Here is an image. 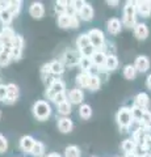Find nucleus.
<instances>
[{"label": "nucleus", "instance_id": "obj_23", "mask_svg": "<svg viewBox=\"0 0 151 157\" xmlns=\"http://www.w3.org/2000/svg\"><path fill=\"white\" fill-rule=\"evenodd\" d=\"M145 136H146L145 130L142 128V127H138V128L134 131L133 139H131V140L135 143V145H142L143 144V140H145Z\"/></svg>", "mask_w": 151, "mask_h": 157}, {"label": "nucleus", "instance_id": "obj_29", "mask_svg": "<svg viewBox=\"0 0 151 157\" xmlns=\"http://www.w3.org/2000/svg\"><path fill=\"white\" fill-rule=\"evenodd\" d=\"M139 126L141 127H150L151 126V111L149 109L143 110V115L139 122Z\"/></svg>", "mask_w": 151, "mask_h": 157}, {"label": "nucleus", "instance_id": "obj_6", "mask_svg": "<svg viewBox=\"0 0 151 157\" xmlns=\"http://www.w3.org/2000/svg\"><path fill=\"white\" fill-rule=\"evenodd\" d=\"M22 50H24V38L20 34H16L12 41V45H11V55L12 59L14 60H18L22 55Z\"/></svg>", "mask_w": 151, "mask_h": 157}, {"label": "nucleus", "instance_id": "obj_42", "mask_svg": "<svg viewBox=\"0 0 151 157\" xmlns=\"http://www.w3.org/2000/svg\"><path fill=\"white\" fill-rule=\"evenodd\" d=\"M51 101L54 102L57 106L61 105V104H63V102H66V101H67V94H66V92H62V93H59V94H57Z\"/></svg>", "mask_w": 151, "mask_h": 157}, {"label": "nucleus", "instance_id": "obj_20", "mask_svg": "<svg viewBox=\"0 0 151 157\" xmlns=\"http://www.w3.org/2000/svg\"><path fill=\"white\" fill-rule=\"evenodd\" d=\"M79 16L81 20H84V21H91V20L93 18V8H92V6L85 4V6L81 8V11L79 12Z\"/></svg>", "mask_w": 151, "mask_h": 157}, {"label": "nucleus", "instance_id": "obj_48", "mask_svg": "<svg viewBox=\"0 0 151 157\" xmlns=\"http://www.w3.org/2000/svg\"><path fill=\"white\" fill-rule=\"evenodd\" d=\"M6 96H7V85L0 84V102L6 100Z\"/></svg>", "mask_w": 151, "mask_h": 157}, {"label": "nucleus", "instance_id": "obj_45", "mask_svg": "<svg viewBox=\"0 0 151 157\" xmlns=\"http://www.w3.org/2000/svg\"><path fill=\"white\" fill-rule=\"evenodd\" d=\"M8 149V140L6 139V136H3L0 134V153H4Z\"/></svg>", "mask_w": 151, "mask_h": 157}, {"label": "nucleus", "instance_id": "obj_15", "mask_svg": "<svg viewBox=\"0 0 151 157\" xmlns=\"http://www.w3.org/2000/svg\"><path fill=\"white\" fill-rule=\"evenodd\" d=\"M12 60L11 55V46L8 47H2L0 48V67H6L8 66Z\"/></svg>", "mask_w": 151, "mask_h": 157}, {"label": "nucleus", "instance_id": "obj_11", "mask_svg": "<svg viewBox=\"0 0 151 157\" xmlns=\"http://www.w3.org/2000/svg\"><path fill=\"white\" fill-rule=\"evenodd\" d=\"M133 66H134V68H135V71H138V72H141V73L147 72L149 68H150V60H149L147 56L139 55L137 59H135V63H134Z\"/></svg>", "mask_w": 151, "mask_h": 157}, {"label": "nucleus", "instance_id": "obj_8", "mask_svg": "<svg viewBox=\"0 0 151 157\" xmlns=\"http://www.w3.org/2000/svg\"><path fill=\"white\" fill-rule=\"evenodd\" d=\"M18 96H20V90H18V86L13 82H9L7 84V96H6V100L3 102L7 105H12L14 104L17 100H18Z\"/></svg>", "mask_w": 151, "mask_h": 157}, {"label": "nucleus", "instance_id": "obj_21", "mask_svg": "<svg viewBox=\"0 0 151 157\" xmlns=\"http://www.w3.org/2000/svg\"><path fill=\"white\" fill-rule=\"evenodd\" d=\"M49 67H50V73H53V75H62L65 72V64L59 60L49 63Z\"/></svg>", "mask_w": 151, "mask_h": 157}, {"label": "nucleus", "instance_id": "obj_40", "mask_svg": "<svg viewBox=\"0 0 151 157\" xmlns=\"http://www.w3.org/2000/svg\"><path fill=\"white\" fill-rule=\"evenodd\" d=\"M58 25L63 29L70 28V16H67V14H61V16L58 17Z\"/></svg>", "mask_w": 151, "mask_h": 157}, {"label": "nucleus", "instance_id": "obj_17", "mask_svg": "<svg viewBox=\"0 0 151 157\" xmlns=\"http://www.w3.org/2000/svg\"><path fill=\"white\" fill-rule=\"evenodd\" d=\"M117 67H118V59H117V56L114 55V54L106 55L105 63H104V70L106 72H109V71H114Z\"/></svg>", "mask_w": 151, "mask_h": 157}, {"label": "nucleus", "instance_id": "obj_2", "mask_svg": "<svg viewBox=\"0 0 151 157\" xmlns=\"http://www.w3.org/2000/svg\"><path fill=\"white\" fill-rule=\"evenodd\" d=\"M117 123L122 130H128L129 127L133 123V118H131V113L129 107H121V109L117 111L116 115Z\"/></svg>", "mask_w": 151, "mask_h": 157}, {"label": "nucleus", "instance_id": "obj_57", "mask_svg": "<svg viewBox=\"0 0 151 157\" xmlns=\"http://www.w3.org/2000/svg\"><path fill=\"white\" fill-rule=\"evenodd\" d=\"M150 157H151V156H150Z\"/></svg>", "mask_w": 151, "mask_h": 157}, {"label": "nucleus", "instance_id": "obj_50", "mask_svg": "<svg viewBox=\"0 0 151 157\" xmlns=\"http://www.w3.org/2000/svg\"><path fill=\"white\" fill-rule=\"evenodd\" d=\"M9 6V2H0V9H7Z\"/></svg>", "mask_w": 151, "mask_h": 157}, {"label": "nucleus", "instance_id": "obj_36", "mask_svg": "<svg viewBox=\"0 0 151 157\" xmlns=\"http://www.w3.org/2000/svg\"><path fill=\"white\" fill-rule=\"evenodd\" d=\"M58 113L62 115H69L71 113V104L69 101H66V102H63V104L58 105Z\"/></svg>", "mask_w": 151, "mask_h": 157}, {"label": "nucleus", "instance_id": "obj_24", "mask_svg": "<svg viewBox=\"0 0 151 157\" xmlns=\"http://www.w3.org/2000/svg\"><path fill=\"white\" fill-rule=\"evenodd\" d=\"M43 152H45V145H43V143H41V141H34V144H33L29 153L33 157H41L43 155Z\"/></svg>", "mask_w": 151, "mask_h": 157}, {"label": "nucleus", "instance_id": "obj_16", "mask_svg": "<svg viewBox=\"0 0 151 157\" xmlns=\"http://www.w3.org/2000/svg\"><path fill=\"white\" fill-rule=\"evenodd\" d=\"M134 105L141 107V109H143V110L147 109L149 105H150V97L147 96V93H143V92L138 93L137 97H135V100H134Z\"/></svg>", "mask_w": 151, "mask_h": 157}, {"label": "nucleus", "instance_id": "obj_12", "mask_svg": "<svg viewBox=\"0 0 151 157\" xmlns=\"http://www.w3.org/2000/svg\"><path fill=\"white\" fill-rule=\"evenodd\" d=\"M92 64L99 67V68H103L104 67V63H105V59H106V54L103 51V50H96L93 54H92V56L89 58Z\"/></svg>", "mask_w": 151, "mask_h": 157}, {"label": "nucleus", "instance_id": "obj_54", "mask_svg": "<svg viewBox=\"0 0 151 157\" xmlns=\"http://www.w3.org/2000/svg\"><path fill=\"white\" fill-rule=\"evenodd\" d=\"M0 119H2V110H0Z\"/></svg>", "mask_w": 151, "mask_h": 157}, {"label": "nucleus", "instance_id": "obj_28", "mask_svg": "<svg viewBox=\"0 0 151 157\" xmlns=\"http://www.w3.org/2000/svg\"><path fill=\"white\" fill-rule=\"evenodd\" d=\"M66 56H67V58L65 59V60H66V63H67L69 66L79 64V60H80V58H81V56H79V55H77L76 52H74V51H69Z\"/></svg>", "mask_w": 151, "mask_h": 157}, {"label": "nucleus", "instance_id": "obj_52", "mask_svg": "<svg viewBox=\"0 0 151 157\" xmlns=\"http://www.w3.org/2000/svg\"><path fill=\"white\" fill-rule=\"evenodd\" d=\"M125 157H137V156H135L134 152H130V153H126Z\"/></svg>", "mask_w": 151, "mask_h": 157}, {"label": "nucleus", "instance_id": "obj_32", "mask_svg": "<svg viewBox=\"0 0 151 157\" xmlns=\"http://www.w3.org/2000/svg\"><path fill=\"white\" fill-rule=\"evenodd\" d=\"M135 75H137V71H135V68H134L133 64L125 66V68H124V76L128 78V80H133V78L135 77Z\"/></svg>", "mask_w": 151, "mask_h": 157}, {"label": "nucleus", "instance_id": "obj_10", "mask_svg": "<svg viewBox=\"0 0 151 157\" xmlns=\"http://www.w3.org/2000/svg\"><path fill=\"white\" fill-rule=\"evenodd\" d=\"M29 14L36 20L42 18L43 14H45V7H43V4L40 2H34L29 7Z\"/></svg>", "mask_w": 151, "mask_h": 157}, {"label": "nucleus", "instance_id": "obj_34", "mask_svg": "<svg viewBox=\"0 0 151 157\" xmlns=\"http://www.w3.org/2000/svg\"><path fill=\"white\" fill-rule=\"evenodd\" d=\"M100 84H101V80H100L99 76H91V77H89L88 88H89L91 92H96V90L100 88Z\"/></svg>", "mask_w": 151, "mask_h": 157}, {"label": "nucleus", "instance_id": "obj_4", "mask_svg": "<svg viewBox=\"0 0 151 157\" xmlns=\"http://www.w3.org/2000/svg\"><path fill=\"white\" fill-rule=\"evenodd\" d=\"M87 36H88V38H89L91 46H93L95 48H100V47L104 46L105 36L100 29H91V30L87 33Z\"/></svg>", "mask_w": 151, "mask_h": 157}, {"label": "nucleus", "instance_id": "obj_18", "mask_svg": "<svg viewBox=\"0 0 151 157\" xmlns=\"http://www.w3.org/2000/svg\"><path fill=\"white\" fill-rule=\"evenodd\" d=\"M72 127H74V124H72V121L70 118H61L59 122H58V128H59V131L63 132V134L71 132Z\"/></svg>", "mask_w": 151, "mask_h": 157}, {"label": "nucleus", "instance_id": "obj_41", "mask_svg": "<svg viewBox=\"0 0 151 157\" xmlns=\"http://www.w3.org/2000/svg\"><path fill=\"white\" fill-rule=\"evenodd\" d=\"M79 51H80V56H83V58H91L92 54L96 51V48L93 46L88 45V46H85L84 48H81V50H79Z\"/></svg>", "mask_w": 151, "mask_h": 157}, {"label": "nucleus", "instance_id": "obj_13", "mask_svg": "<svg viewBox=\"0 0 151 157\" xmlns=\"http://www.w3.org/2000/svg\"><path fill=\"white\" fill-rule=\"evenodd\" d=\"M134 34H135V37H137L139 41H145V39L149 37V28H147V25H146V24H142V22L135 24Z\"/></svg>", "mask_w": 151, "mask_h": 157}, {"label": "nucleus", "instance_id": "obj_26", "mask_svg": "<svg viewBox=\"0 0 151 157\" xmlns=\"http://www.w3.org/2000/svg\"><path fill=\"white\" fill-rule=\"evenodd\" d=\"M12 20H13V16L8 9H2V11H0V22L3 24V26H9Z\"/></svg>", "mask_w": 151, "mask_h": 157}, {"label": "nucleus", "instance_id": "obj_31", "mask_svg": "<svg viewBox=\"0 0 151 157\" xmlns=\"http://www.w3.org/2000/svg\"><path fill=\"white\" fill-rule=\"evenodd\" d=\"M130 113H131V118H133V121H137L139 123L141 119H142V115H143V109H141V107L134 105L130 109Z\"/></svg>", "mask_w": 151, "mask_h": 157}, {"label": "nucleus", "instance_id": "obj_35", "mask_svg": "<svg viewBox=\"0 0 151 157\" xmlns=\"http://www.w3.org/2000/svg\"><path fill=\"white\" fill-rule=\"evenodd\" d=\"M79 114H80V117L83 118V119H88V118H91V115H92V109H91V106L87 105V104L81 105L80 109H79Z\"/></svg>", "mask_w": 151, "mask_h": 157}, {"label": "nucleus", "instance_id": "obj_39", "mask_svg": "<svg viewBox=\"0 0 151 157\" xmlns=\"http://www.w3.org/2000/svg\"><path fill=\"white\" fill-rule=\"evenodd\" d=\"M122 149L124 152H126V153H130V152H134L135 149V143L131 139H126L124 140V143H122Z\"/></svg>", "mask_w": 151, "mask_h": 157}, {"label": "nucleus", "instance_id": "obj_49", "mask_svg": "<svg viewBox=\"0 0 151 157\" xmlns=\"http://www.w3.org/2000/svg\"><path fill=\"white\" fill-rule=\"evenodd\" d=\"M106 4L110 6V7H117V6H118V0H108Z\"/></svg>", "mask_w": 151, "mask_h": 157}, {"label": "nucleus", "instance_id": "obj_33", "mask_svg": "<svg viewBox=\"0 0 151 157\" xmlns=\"http://www.w3.org/2000/svg\"><path fill=\"white\" fill-rule=\"evenodd\" d=\"M66 157H80V149L76 145H69L65 151Z\"/></svg>", "mask_w": 151, "mask_h": 157}, {"label": "nucleus", "instance_id": "obj_22", "mask_svg": "<svg viewBox=\"0 0 151 157\" xmlns=\"http://www.w3.org/2000/svg\"><path fill=\"white\" fill-rule=\"evenodd\" d=\"M108 32L110 34H118L121 32V21L118 18H110L108 21Z\"/></svg>", "mask_w": 151, "mask_h": 157}, {"label": "nucleus", "instance_id": "obj_5", "mask_svg": "<svg viewBox=\"0 0 151 157\" xmlns=\"http://www.w3.org/2000/svg\"><path fill=\"white\" fill-rule=\"evenodd\" d=\"M65 89H66L65 82H63L62 80H59V78H54V80L50 82V85L47 86L45 94H46V97L49 98V100H53V98H54L57 94L65 92Z\"/></svg>", "mask_w": 151, "mask_h": 157}, {"label": "nucleus", "instance_id": "obj_3", "mask_svg": "<svg viewBox=\"0 0 151 157\" xmlns=\"http://www.w3.org/2000/svg\"><path fill=\"white\" fill-rule=\"evenodd\" d=\"M135 2H128L124 8V25L126 28L135 26Z\"/></svg>", "mask_w": 151, "mask_h": 157}, {"label": "nucleus", "instance_id": "obj_1", "mask_svg": "<svg viewBox=\"0 0 151 157\" xmlns=\"http://www.w3.org/2000/svg\"><path fill=\"white\" fill-rule=\"evenodd\" d=\"M32 110H33V115H34L38 121H45L51 114L50 105H49L46 101H43V100H40V101L34 102Z\"/></svg>", "mask_w": 151, "mask_h": 157}, {"label": "nucleus", "instance_id": "obj_55", "mask_svg": "<svg viewBox=\"0 0 151 157\" xmlns=\"http://www.w3.org/2000/svg\"><path fill=\"white\" fill-rule=\"evenodd\" d=\"M92 157H96V156H92Z\"/></svg>", "mask_w": 151, "mask_h": 157}, {"label": "nucleus", "instance_id": "obj_30", "mask_svg": "<svg viewBox=\"0 0 151 157\" xmlns=\"http://www.w3.org/2000/svg\"><path fill=\"white\" fill-rule=\"evenodd\" d=\"M88 45H91L88 36H87V34H80V36L77 37V39H76V46H77V48L81 50V48H84L85 46H88Z\"/></svg>", "mask_w": 151, "mask_h": 157}, {"label": "nucleus", "instance_id": "obj_56", "mask_svg": "<svg viewBox=\"0 0 151 157\" xmlns=\"http://www.w3.org/2000/svg\"><path fill=\"white\" fill-rule=\"evenodd\" d=\"M0 11H2V9H0Z\"/></svg>", "mask_w": 151, "mask_h": 157}, {"label": "nucleus", "instance_id": "obj_25", "mask_svg": "<svg viewBox=\"0 0 151 157\" xmlns=\"http://www.w3.org/2000/svg\"><path fill=\"white\" fill-rule=\"evenodd\" d=\"M89 77H91V75L88 72H81L80 75L76 76V84L79 85L80 88H88Z\"/></svg>", "mask_w": 151, "mask_h": 157}, {"label": "nucleus", "instance_id": "obj_46", "mask_svg": "<svg viewBox=\"0 0 151 157\" xmlns=\"http://www.w3.org/2000/svg\"><path fill=\"white\" fill-rule=\"evenodd\" d=\"M146 149H147L149 152L151 151V134H146L145 136V140H143V144H142Z\"/></svg>", "mask_w": 151, "mask_h": 157}, {"label": "nucleus", "instance_id": "obj_14", "mask_svg": "<svg viewBox=\"0 0 151 157\" xmlns=\"http://www.w3.org/2000/svg\"><path fill=\"white\" fill-rule=\"evenodd\" d=\"M34 137L30 136V135H25V136H22L21 139H20V149L22 152H25V153H29L32 149V147L33 144H34Z\"/></svg>", "mask_w": 151, "mask_h": 157}, {"label": "nucleus", "instance_id": "obj_37", "mask_svg": "<svg viewBox=\"0 0 151 157\" xmlns=\"http://www.w3.org/2000/svg\"><path fill=\"white\" fill-rule=\"evenodd\" d=\"M67 4L69 2H65V0H59V2L55 3V12L59 14H66V9H67Z\"/></svg>", "mask_w": 151, "mask_h": 157}, {"label": "nucleus", "instance_id": "obj_7", "mask_svg": "<svg viewBox=\"0 0 151 157\" xmlns=\"http://www.w3.org/2000/svg\"><path fill=\"white\" fill-rule=\"evenodd\" d=\"M14 36H16V33L11 26H3L0 30V48L11 46Z\"/></svg>", "mask_w": 151, "mask_h": 157}, {"label": "nucleus", "instance_id": "obj_9", "mask_svg": "<svg viewBox=\"0 0 151 157\" xmlns=\"http://www.w3.org/2000/svg\"><path fill=\"white\" fill-rule=\"evenodd\" d=\"M135 12L142 14L143 17H149L151 14V0H142L135 2Z\"/></svg>", "mask_w": 151, "mask_h": 157}, {"label": "nucleus", "instance_id": "obj_19", "mask_svg": "<svg viewBox=\"0 0 151 157\" xmlns=\"http://www.w3.org/2000/svg\"><path fill=\"white\" fill-rule=\"evenodd\" d=\"M69 100L71 104H81L84 100V93L81 92V89H72L69 93Z\"/></svg>", "mask_w": 151, "mask_h": 157}, {"label": "nucleus", "instance_id": "obj_27", "mask_svg": "<svg viewBox=\"0 0 151 157\" xmlns=\"http://www.w3.org/2000/svg\"><path fill=\"white\" fill-rule=\"evenodd\" d=\"M21 6H22V2H20V0H14V2H9V6H8L7 9L11 12V14L14 17L16 14H18V12H20Z\"/></svg>", "mask_w": 151, "mask_h": 157}, {"label": "nucleus", "instance_id": "obj_53", "mask_svg": "<svg viewBox=\"0 0 151 157\" xmlns=\"http://www.w3.org/2000/svg\"><path fill=\"white\" fill-rule=\"evenodd\" d=\"M46 157H61V155H58V153H50V155H47Z\"/></svg>", "mask_w": 151, "mask_h": 157}, {"label": "nucleus", "instance_id": "obj_38", "mask_svg": "<svg viewBox=\"0 0 151 157\" xmlns=\"http://www.w3.org/2000/svg\"><path fill=\"white\" fill-rule=\"evenodd\" d=\"M79 67L83 70V72H88V70L92 67V62H91V59L89 58H80V60H79Z\"/></svg>", "mask_w": 151, "mask_h": 157}, {"label": "nucleus", "instance_id": "obj_43", "mask_svg": "<svg viewBox=\"0 0 151 157\" xmlns=\"http://www.w3.org/2000/svg\"><path fill=\"white\" fill-rule=\"evenodd\" d=\"M134 153H135V156H137V157H147L149 151L146 149L143 145H135Z\"/></svg>", "mask_w": 151, "mask_h": 157}, {"label": "nucleus", "instance_id": "obj_47", "mask_svg": "<svg viewBox=\"0 0 151 157\" xmlns=\"http://www.w3.org/2000/svg\"><path fill=\"white\" fill-rule=\"evenodd\" d=\"M70 28H72V29L79 28V18H77V16H71L70 17Z\"/></svg>", "mask_w": 151, "mask_h": 157}, {"label": "nucleus", "instance_id": "obj_44", "mask_svg": "<svg viewBox=\"0 0 151 157\" xmlns=\"http://www.w3.org/2000/svg\"><path fill=\"white\" fill-rule=\"evenodd\" d=\"M71 3V6H72V8L75 9V12L76 13H79L80 11H81V8L85 6V2H83V0H74V2H70Z\"/></svg>", "mask_w": 151, "mask_h": 157}, {"label": "nucleus", "instance_id": "obj_51", "mask_svg": "<svg viewBox=\"0 0 151 157\" xmlns=\"http://www.w3.org/2000/svg\"><path fill=\"white\" fill-rule=\"evenodd\" d=\"M146 85H147V88L151 90V75H149V77H147V80H146Z\"/></svg>", "mask_w": 151, "mask_h": 157}]
</instances>
